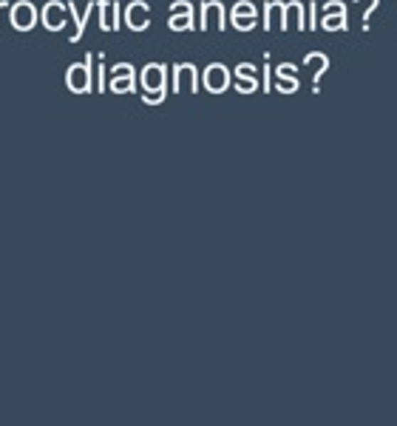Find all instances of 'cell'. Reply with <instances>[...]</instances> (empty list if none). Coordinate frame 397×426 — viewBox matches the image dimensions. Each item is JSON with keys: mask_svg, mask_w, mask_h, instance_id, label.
<instances>
[{"mask_svg": "<svg viewBox=\"0 0 397 426\" xmlns=\"http://www.w3.org/2000/svg\"><path fill=\"white\" fill-rule=\"evenodd\" d=\"M9 20L17 31H28L37 23V9L28 0H17V3L9 6Z\"/></svg>", "mask_w": 397, "mask_h": 426, "instance_id": "6da1fadb", "label": "cell"}, {"mask_svg": "<svg viewBox=\"0 0 397 426\" xmlns=\"http://www.w3.org/2000/svg\"><path fill=\"white\" fill-rule=\"evenodd\" d=\"M40 20H43V26H46L48 31H60V28L68 23V6L60 3V0H51V3L43 6Z\"/></svg>", "mask_w": 397, "mask_h": 426, "instance_id": "7a4b0ae2", "label": "cell"}, {"mask_svg": "<svg viewBox=\"0 0 397 426\" xmlns=\"http://www.w3.org/2000/svg\"><path fill=\"white\" fill-rule=\"evenodd\" d=\"M125 23H128L131 31L148 28V23H151V9H148V3H142V0L128 3V9H125Z\"/></svg>", "mask_w": 397, "mask_h": 426, "instance_id": "3957f363", "label": "cell"}, {"mask_svg": "<svg viewBox=\"0 0 397 426\" xmlns=\"http://www.w3.org/2000/svg\"><path fill=\"white\" fill-rule=\"evenodd\" d=\"M68 88L91 91V57H85V63H74L68 68Z\"/></svg>", "mask_w": 397, "mask_h": 426, "instance_id": "277c9868", "label": "cell"}, {"mask_svg": "<svg viewBox=\"0 0 397 426\" xmlns=\"http://www.w3.org/2000/svg\"><path fill=\"white\" fill-rule=\"evenodd\" d=\"M210 26L224 28V6H221V3H204V6H201L198 28H201V31H207Z\"/></svg>", "mask_w": 397, "mask_h": 426, "instance_id": "5b68a950", "label": "cell"}, {"mask_svg": "<svg viewBox=\"0 0 397 426\" xmlns=\"http://www.w3.org/2000/svg\"><path fill=\"white\" fill-rule=\"evenodd\" d=\"M233 26H235L238 31H250V28L255 26V6L247 3V0L235 3V6H233Z\"/></svg>", "mask_w": 397, "mask_h": 426, "instance_id": "8992f818", "label": "cell"}, {"mask_svg": "<svg viewBox=\"0 0 397 426\" xmlns=\"http://www.w3.org/2000/svg\"><path fill=\"white\" fill-rule=\"evenodd\" d=\"M204 83H207V88H213V91H221V88H227V83H230V74H227V68H224V66L213 63V66H207V71H204Z\"/></svg>", "mask_w": 397, "mask_h": 426, "instance_id": "52a82bcc", "label": "cell"}, {"mask_svg": "<svg viewBox=\"0 0 397 426\" xmlns=\"http://www.w3.org/2000/svg\"><path fill=\"white\" fill-rule=\"evenodd\" d=\"M290 23L295 28H307V20H304V6L298 0H290L284 3V28H290Z\"/></svg>", "mask_w": 397, "mask_h": 426, "instance_id": "ba28073f", "label": "cell"}, {"mask_svg": "<svg viewBox=\"0 0 397 426\" xmlns=\"http://www.w3.org/2000/svg\"><path fill=\"white\" fill-rule=\"evenodd\" d=\"M142 83H145L148 91H154V88L162 91V88H165V66H159V63L154 66V63H151V66L142 71Z\"/></svg>", "mask_w": 397, "mask_h": 426, "instance_id": "9c48e42d", "label": "cell"}, {"mask_svg": "<svg viewBox=\"0 0 397 426\" xmlns=\"http://www.w3.org/2000/svg\"><path fill=\"white\" fill-rule=\"evenodd\" d=\"M264 28H284V3H267L264 9Z\"/></svg>", "mask_w": 397, "mask_h": 426, "instance_id": "30bf717a", "label": "cell"}, {"mask_svg": "<svg viewBox=\"0 0 397 426\" xmlns=\"http://www.w3.org/2000/svg\"><path fill=\"white\" fill-rule=\"evenodd\" d=\"M65 6H68V17H71V20H74V26H77V28H74V34H71V40L77 43V40L83 37V28H85V20H88V14H91L94 3H88L85 14H80V11H77V3H65Z\"/></svg>", "mask_w": 397, "mask_h": 426, "instance_id": "8fae6325", "label": "cell"}, {"mask_svg": "<svg viewBox=\"0 0 397 426\" xmlns=\"http://www.w3.org/2000/svg\"><path fill=\"white\" fill-rule=\"evenodd\" d=\"M114 71H117V80H114L111 85H114L117 91H122V88H134V68H131V66L122 63V66H117Z\"/></svg>", "mask_w": 397, "mask_h": 426, "instance_id": "7c38bea8", "label": "cell"}, {"mask_svg": "<svg viewBox=\"0 0 397 426\" xmlns=\"http://www.w3.org/2000/svg\"><path fill=\"white\" fill-rule=\"evenodd\" d=\"M182 83H188L191 88H196V68L191 66V63H185V66H176V77H174V85L179 88Z\"/></svg>", "mask_w": 397, "mask_h": 426, "instance_id": "4fadbf2b", "label": "cell"}, {"mask_svg": "<svg viewBox=\"0 0 397 426\" xmlns=\"http://www.w3.org/2000/svg\"><path fill=\"white\" fill-rule=\"evenodd\" d=\"M191 23H194V9H191V11H176V14H171V20H168L171 31H188Z\"/></svg>", "mask_w": 397, "mask_h": 426, "instance_id": "5bb4252c", "label": "cell"}, {"mask_svg": "<svg viewBox=\"0 0 397 426\" xmlns=\"http://www.w3.org/2000/svg\"><path fill=\"white\" fill-rule=\"evenodd\" d=\"M327 31H341L346 28V11H332V14H324V23H321Z\"/></svg>", "mask_w": 397, "mask_h": 426, "instance_id": "9a60e30c", "label": "cell"}, {"mask_svg": "<svg viewBox=\"0 0 397 426\" xmlns=\"http://www.w3.org/2000/svg\"><path fill=\"white\" fill-rule=\"evenodd\" d=\"M307 66H315L318 68V74L327 68V57L324 54H307Z\"/></svg>", "mask_w": 397, "mask_h": 426, "instance_id": "2e32d148", "label": "cell"}, {"mask_svg": "<svg viewBox=\"0 0 397 426\" xmlns=\"http://www.w3.org/2000/svg\"><path fill=\"white\" fill-rule=\"evenodd\" d=\"M194 6L188 3V0H176V3H171V14H176V11H191Z\"/></svg>", "mask_w": 397, "mask_h": 426, "instance_id": "e0dca14e", "label": "cell"}, {"mask_svg": "<svg viewBox=\"0 0 397 426\" xmlns=\"http://www.w3.org/2000/svg\"><path fill=\"white\" fill-rule=\"evenodd\" d=\"M332 11H346V9H344V3H341V0H332V3H327V6H324V14H332Z\"/></svg>", "mask_w": 397, "mask_h": 426, "instance_id": "ac0fdd59", "label": "cell"}, {"mask_svg": "<svg viewBox=\"0 0 397 426\" xmlns=\"http://www.w3.org/2000/svg\"><path fill=\"white\" fill-rule=\"evenodd\" d=\"M355 3H358V0H355ZM366 3H369V6H366V11H364V26L369 23V17H372V11L378 9V0H366Z\"/></svg>", "mask_w": 397, "mask_h": 426, "instance_id": "d6986e66", "label": "cell"}]
</instances>
